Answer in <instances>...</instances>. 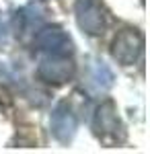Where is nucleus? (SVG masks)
I'll list each match as a JSON object with an SVG mask.
<instances>
[{"label":"nucleus","instance_id":"7","mask_svg":"<svg viewBox=\"0 0 150 154\" xmlns=\"http://www.w3.org/2000/svg\"><path fill=\"white\" fill-rule=\"evenodd\" d=\"M89 84L95 91H107L113 86V72L109 70V66L103 60H92V64L89 66Z\"/></svg>","mask_w":150,"mask_h":154},{"label":"nucleus","instance_id":"2","mask_svg":"<svg viewBox=\"0 0 150 154\" xmlns=\"http://www.w3.org/2000/svg\"><path fill=\"white\" fill-rule=\"evenodd\" d=\"M33 43L39 51H43L47 56L72 58V54H74V41L70 39V35L62 27H58V25L39 27L37 33H35Z\"/></svg>","mask_w":150,"mask_h":154},{"label":"nucleus","instance_id":"3","mask_svg":"<svg viewBox=\"0 0 150 154\" xmlns=\"http://www.w3.org/2000/svg\"><path fill=\"white\" fill-rule=\"evenodd\" d=\"M144 54V35L138 29L126 27L117 31V35L111 41V56L121 64V66H134L140 62Z\"/></svg>","mask_w":150,"mask_h":154},{"label":"nucleus","instance_id":"1","mask_svg":"<svg viewBox=\"0 0 150 154\" xmlns=\"http://www.w3.org/2000/svg\"><path fill=\"white\" fill-rule=\"evenodd\" d=\"M92 131L107 146H115L117 142L123 140V136H126L123 123H121V119L117 115V107L111 99L103 101L101 105L95 109V115H92Z\"/></svg>","mask_w":150,"mask_h":154},{"label":"nucleus","instance_id":"4","mask_svg":"<svg viewBox=\"0 0 150 154\" xmlns=\"http://www.w3.org/2000/svg\"><path fill=\"white\" fill-rule=\"evenodd\" d=\"M74 14H76V23L80 27V31L91 37L101 35L107 27V17H105L101 0H76Z\"/></svg>","mask_w":150,"mask_h":154},{"label":"nucleus","instance_id":"8","mask_svg":"<svg viewBox=\"0 0 150 154\" xmlns=\"http://www.w3.org/2000/svg\"><path fill=\"white\" fill-rule=\"evenodd\" d=\"M43 17H45V11L41 6V2H31V4L23 6L21 11H17V29L27 31V29L39 27Z\"/></svg>","mask_w":150,"mask_h":154},{"label":"nucleus","instance_id":"9","mask_svg":"<svg viewBox=\"0 0 150 154\" xmlns=\"http://www.w3.org/2000/svg\"><path fill=\"white\" fill-rule=\"evenodd\" d=\"M4 41V27H2V23H0V43Z\"/></svg>","mask_w":150,"mask_h":154},{"label":"nucleus","instance_id":"5","mask_svg":"<svg viewBox=\"0 0 150 154\" xmlns=\"http://www.w3.org/2000/svg\"><path fill=\"white\" fill-rule=\"evenodd\" d=\"M76 66L70 58H58V56H47L45 60L39 62L37 66V78L45 84H64L68 82L70 78L74 76Z\"/></svg>","mask_w":150,"mask_h":154},{"label":"nucleus","instance_id":"6","mask_svg":"<svg viewBox=\"0 0 150 154\" xmlns=\"http://www.w3.org/2000/svg\"><path fill=\"white\" fill-rule=\"evenodd\" d=\"M49 130L52 136L62 144H68L74 134L78 130V117L68 105V101H60L52 111V119H49Z\"/></svg>","mask_w":150,"mask_h":154}]
</instances>
